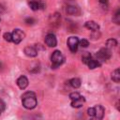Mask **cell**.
Here are the masks:
<instances>
[{
    "label": "cell",
    "mask_w": 120,
    "mask_h": 120,
    "mask_svg": "<svg viewBox=\"0 0 120 120\" xmlns=\"http://www.w3.org/2000/svg\"><path fill=\"white\" fill-rule=\"evenodd\" d=\"M22 102L24 108L26 109H34L37 106V98L36 94L32 91L25 92L22 97Z\"/></svg>",
    "instance_id": "cell-1"
},
{
    "label": "cell",
    "mask_w": 120,
    "mask_h": 120,
    "mask_svg": "<svg viewBox=\"0 0 120 120\" xmlns=\"http://www.w3.org/2000/svg\"><path fill=\"white\" fill-rule=\"evenodd\" d=\"M51 60H52V68H56L59 66H61L64 61H65V57L62 54V52L58 50L54 51L51 56Z\"/></svg>",
    "instance_id": "cell-2"
},
{
    "label": "cell",
    "mask_w": 120,
    "mask_h": 120,
    "mask_svg": "<svg viewBox=\"0 0 120 120\" xmlns=\"http://www.w3.org/2000/svg\"><path fill=\"white\" fill-rule=\"evenodd\" d=\"M96 56H97V58H98L97 60H98L99 63H101L102 61H106V60H108V59L111 57V52H110V50L107 49V48H101V49L97 52Z\"/></svg>",
    "instance_id": "cell-3"
},
{
    "label": "cell",
    "mask_w": 120,
    "mask_h": 120,
    "mask_svg": "<svg viewBox=\"0 0 120 120\" xmlns=\"http://www.w3.org/2000/svg\"><path fill=\"white\" fill-rule=\"evenodd\" d=\"M24 36H25L24 33L20 29H15L11 33V38H12V41L15 44H19L24 38Z\"/></svg>",
    "instance_id": "cell-4"
},
{
    "label": "cell",
    "mask_w": 120,
    "mask_h": 120,
    "mask_svg": "<svg viewBox=\"0 0 120 120\" xmlns=\"http://www.w3.org/2000/svg\"><path fill=\"white\" fill-rule=\"evenodd\" d=\"M28 5H29L30 8L34 11H36L38 9H44V8H45V4L42 0H29Z\"/></svg>",
    "instance_id": "cell-5"
},
{
    "label": "cell",
    "mask_w": 120,
    "mask_h": 120,
    "mask_svg": "<svg viewBox=\"0 0 120 120\" xmlns=\"http://www.w3.org/2000/svg\"><path fill=\"white\" fill-rule=\"evenodd\" d=\"M68 46L71 52H75L79 46V38L77 37H70L68 38Z\"/></svg>",
    "instance_id": "cell-6"
},
{
    "label": "cell",
    "mask_w": 120,
    "mask_h": 120,
    "mask_svg": "<svg viewBox=\"0 0 120 120\" xmlns=\"http://www.w3.org/2000/svg\"><path fill=\"white\" fill-rule=\"evenodd\" d=\"M45 43L49 47H55L57 44V39L53 34H48L45 37Z\"/></svg>",
    "instance_id": "cell-7"
},
{
    "label": "cell",
    "mask_w": 120,
    "mask_h": 120,
    "mask_svg": "<svg viewBox=\"0 0 120 120\" xmlns=\"http://www.w3.org/2000/svg\"><path fill=\"white\" fill-rule=\"evenodd\" d=\"M95 110V118L98 120H101L104 116V112H105V109L103 108V106L101 105H97L96 107H94Z\"/></svg>",
    "instance_id": "cell-8"
},
{
    "label": "cell",
    "mask_w": 120,
    "mask_h": 120,
    "mask_svg": "<svg viewBox=\"0 0 120 120\" xmlns=\"http://www.w3.org/2000/svg\"><path fill=\"white\" fill-rule=\"evenodd\" d=\"M24 53L29 57H36L38 55V51L33 46H27L24 48Z\"/></svg>",
    "instance_id": "cell-9"
},
{
    "label": "cell",
    "mask_w": 120,
    "mask_h": 120,
    "mask_svg": "<svg viewBox=\"0 0 120 120\" xmlns=\"http://www.w3.org/2000/svg\"><path fill=\"white\" fill-rule=\"evenodd\" d=\"M17 84L21 89H25L28 85V80L25 76H21L17 80Z\"/></svg>",
    "instance_id": "cell-10"
},
{
    "label": "cell",
    "mask_w": 120,
    "mask_h": 120,
    "mask_svg": "<svg viewBox=\"0 0 120 120\" xmlns=\"http://www.w3.org/2000/svg\"><path fill=\"white\" fill-rule=\"evenodd\" d=\"M84 102H85V98L82 96H81L79 98L75 100H71V106L73 108H81L84 104Z\"/></svg>",
    "instance_id": "cell-11"
},
{
    "label": "cell",
    "mask_w": 120,
    "mask_h": 120,
    "mask_svg": "<svg viewBox=\"0 0 120 120\" xmlns=\"http://www.w3.org/2000/svg\"><path fill=\"white\" fill-rule=\"evenodd\" d=\"M84 25H85L86 28H88V29H90L92 31H98L99 29V25L94 21H88V22H85Z\"/></svg>",
    "instance_id": "cell-12"
},
{
    "label": "cell",
    "mask_w": 120,
    "mask_h": 120,
    "mask_svg": "<svg viewBox=\"0 0 120 120\" xmlns=\"http://www.w3.org/2000/svg\"><path fill=\"white\" fill-rule=\"evenodd\" d=\"M66 11H67V13L69 14V15H76V14L79 12V8H78L77 7H75V6L69 5V6L67 7Z\"/></svg>",
    "instance_id": "cell-13"
},
{
    "label": "cell",
    "mask_w": 120,
    "mask_h": 120,
    "mask_svg": "<svg viewBox=\"0 0 120 120\" xmlns=\"http://www.w3.org/2000/svg\"><path fill=\"white\" fill-rule=\"evenodd\" d=\"M88 67H89V68H91V69H94V68H98L99 65H100V63L97 60V59H93V58H90V60L87 62V64H86Z\"/></svg>",
    "instance_id": "cell-14"
},
{
    "label": "cell",
    "mask_w": 120,
    "mask_h": 120,
    "mask_svg": "<svg viewBox=\"0 0 120 120\" xmlns=\"http://www.w3.org/2000/svg\"><path fill=\"white\" fill-rule=\"evenodd\" d=\"M112 80L115 82H120V70L119 68H116L112 73Z\"/></svg>",
    "instance_id": "cell-15"
},
{
    "label": "cell",
    "mask_w": 120,
    "mask_h": 120,
    "mask_svg": "<svg viewBox=\"0 0 120 120\" xmlns=\"http://www.w3.org/2000/svg\"><path fill=\"white\" fill-rule=\"evenodd\" d=\"M68 82L73 88H79L81 86V81L78 78H72L71 80H69Z\"/></svg>",
    "instance_id": "cell-16"
},
{
    "label": "cell",
    "mask_w": 120,
    "mask_h": 120,
    "mask_svg": "<svg viewBox=\"0 0 120 120\" xmlns=\"http://www.w3.org/2000/svg\"><path fill=\"white\" fill-rule=\"evenodd\" d=\"M116 45H117V41L114 38H110L106 41V48L107 49L114 48V47H116Z\"/></svg>",
    "instance_id": "cell-17"
},
{
    "label": "cell",
    "mask_w": 120,
    "mask_h": 120,
    "mask_svg": "<svg viewBox=\"0 0 120 120\" xmlns=\"http://www.w3.org/2000/svg\"><path fill=\"white\" fill-rule=\"evenodd\" d=\"M90 58H91V54H90L89 52H85V53L82 54V62H83L84 64H87V62L90 60Z\"/></svg>",
    "instance_id": "cell-18"
},
{
    "label": "cell",
    "mask_w": 120,
    "mask_h": 120,
    "mask_svg": "<svg viewBox=\"0 0 120 120\" xmlns=\"http://www.w3.org/2000/svg\"><path fill=\"white\" fill-rule=\"evenodd\" d=\"M79 45H80L81 47H82V48H86V47H88V45H89V41H88L87 39L82 38V39L79 40Z\"/></svg>",
    "instance_id": "cell-19"
},
{
    "label": "cell",
    "mask_w": 120,
    "mask_h": 120,
    "mask_svg": "<svg viewBox=\"0 0 120 120\" xmlns=\"http://www.w3.org/2000/svg\"><path fill=\"white\" fill-rule=\"evenodd\" d=\"M80 97H81V95H80L78 92H72V93L69 94V98H70L71 100H75V99L79 98Z\"/></svg>",
    "instance_id": "cell-20"
},
{
    "label": "cell",
    "mask_w": 120,
    "mask_h": 120,
    "mask_svg": "<svg viewBox=\"0 0 120 120\" xmlns=\"http://www.w3.org/2000/svg\"><path fill=\"white\" fill-rule=\"evenodd\" d=\"M4 38H5V40L6 41H8V42H10V41H12V38H11V33H8V32H6L5 34H4Z\"/></svg>",
    "instance_id": "cell-21"
},
{
    "label": "cell",
    "mask_w": 120,
    "mask_h": 120,
    "mask_svg": "<svg viewBox=\"0 0 120 120\" xmlns=\"http://www.w3.org/2000/svg\"><path fill=\"white\" fill-rule=\"evenodd\" d=\"M87 113H88V115L90 117H95V110H94V108H88Z\"/></svg>",
    "instance_id": "cell-22"
},
{
    "label": "cell",
    "mask_w": 120,
    "mask_h": 120,
    "mask_svg": "<svg viewBox=\"0 0 120 120\" xmlns=\"http://www.w3.org/2000/svg\"><path fill=\"white\" fill-rule=\"evenodd\" d=\"M112 20H113L116 23H119V22H120V20H119V10L116 11V13H115V15H114V17H113Z\"/></svg>",
    "instance_id": "cell-23"
},
{
    "label": "cell",
    "mask_w": 120,
    "mask_h": 120,
    "mask_svg": "<svg viewBox=\"0 0 120 120\" xmlns=\"http://www.w3.org/2000/svg\"><path fill=\"white\" fill-rule=\"evenodd\" d=\"M24 22H26V24H34V22H36V21L33 18H27V19H25Z\"/></svg>",
    "instance_id": "cell-24"
},
{
    "label": "cell",
    "mask_w": 120,
    "mask_h": 120,
    "mask_svg": "<svg viewBox=\"0 0 120 120\" xmlns=\"http://www.w3.org/2000/svg\"><path fill=\"white\" fill-rule=\"evenodd\" d=\"M5 108H6V105H5V103L3 102V100H1V99H0V112H2L5 110Z\"/></svg>",
    "instance_id": "cell-25"
},
{
    "label": "cell",
    "mask_w": 120,
    "mask_h": 120,
    "mask_svg": "<svg viewBox=\"0 0 120 120\" xmlns=\"http://www.w3.org/2000/svg\"><path fill=\"white\" fill-rule=\"evenodd\" d=\"M98 1H99V3H101V4H106V3H108L109 0H98Z\"/></svg>",
    "instance_id": "cell-26"
},
{
    "label": "cell",
    "mask_w": 120,
    "mask_h": 120,
    "mask_svg": "<svg viewBox=\"0 0 120 120\" xmlns=\"http://www.w3.org/2000/svg\"><path fill=\"white\" fill-rule=\"evenodd\" d=\"M3 10H4V8H3V7H2V6H0V12H2Z\"/></svg>",
    "instance_id": "cell-27"
},
{
    "label": "cell",
    "mask_w": 120,
    "mask_h": 120,
    "mask_svg": "<svg viewBox=\"0 0 120 120\" xmlns=\"http://www.w3.org/2000/svg\"><path fill=\"white\" fill-rule=\"evenodd\" d=\"M0 114H1V112H0Z\"/></svg>",
    "instance_id": "cell-28"
}]
</instances>
